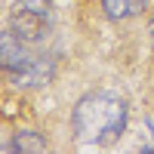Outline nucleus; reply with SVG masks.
<instances>
[{
	"instance_id": "obj_4",
	"label": "nucleus",
	"mask_w": 154,
	"mask_h": 154,
	"mask_svg": "<svg viewBox=\"0 0 154 154\" xmlns=\"http://www.w3.org/2000/svg\"><path fill=\"white\" fill-rule=\"evenodd\" d=\"M148 6V0H102V9H105L108 19H133Z\"/></svg>"
},
{
	"instance_id": "obj_1",
	"label": "nucleus",
	"mask_w": 154,
	"mask_h": 154,
	"mask_svg": "<svg viewBox=\"0 0 154 154\" xmlns=\"http://www.w3.org/2000/svg\"><path fill=\"white\" fill-rule=\"evenodd\" d=\"M71 123L83 145H111L126 130V102L114 93H89L74 105Z\"/></svg>"
},
{
	"instance_id": "obj_3",
	"label": "nucleus",
	"mask_w": 154,
	"mask_h": 154,
	"mask_svg": "<svg viewBox=\"0 0 154 154\" xmlns=\"http://www.w3.org/2000/svg\"><path fill=\"white\" fill-rule=\"evenodd\" d=\"M3 151H19V154H40L46 151V139H40L34 130H19L12 142L3 145Z\"/></svg>"
},
{
	"instance_id": "obj_5",
	"label": "nucleus",
	"mask_w": 154,
	"mask_h": 154,
	"mask_svg": "<svg viewBox=\"0 0 154 154\" xmlns=\"http://www.w3.org/2000/svg\"><path fill=\"white\" fill-rule=\"evenodd\" d=\"M151 43H154V19H151Z\"/></svg>"
},
{
	"instance_id": "obj_2",
	"label": "nucleus",
	"mask_w": 154,
	"mask_h": 154,
	"mask_svg": "<svg viewBox=\"0 0 154 154\" xmlns=\"http://www.w3.org/2000/svg\"><path fill=\"white\" fill-rule=\"evenodd\" d=\"M9 31H16L25 43H43L46 37H49V16H46V9L43 3H37V0H25V3L16 6V12H12V19H9Z\"/></svg>"
}]
</instances>
